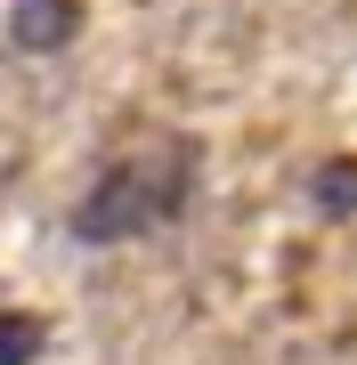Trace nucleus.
Instances as JSON below:
<instances>
[{
    "mask_svg": "<svg viewBox=\"0 0 357 365\" xmlns=\"http://www.w3.org/2000/svg\"><path fill=\"white\" fill-rule=\"evenodd\" d=\"M187 187H195V146H187V138H162V146H146V155H122L106 179L81 195L73 235H81V244L146 235V227H162V220L187 211Z\"/></svg>",
    "mask_w": 357,
    "mask_h": 365,
    "instance_id": "obj_1",
    "label": "nucleus"
},
{
    "mask_svg": "<svg viewBox=\"0 0 357 365\" xmlns=\"http://www.w3.org/2000/svg\"><path fill=\"white\" fill-rule=\"evenodd\" d=\"M73 33H81V0H16L9 9V41L25 57H57Z\"/></svg>",
    "mask_w": 357,
    "mask_h": 365,
    "instance_id": "obj_2",
    "label": "nucleus"
},
{
    "mask_svg": "<svg viewBox=\"0 0 357 365\" xmlns=\"http://www.w3.org/2000/svg\"><path fill=\"white\" fill-rule=\"evenodd\" d=\"M309 203H317V211H333V220H341V211H357V155L325 163L317 179H309Z\"/></svg>",
    "mask_w": 357,
    "mask_h": 365,
    "instance_id": "obj_3",
    "label": "nucleus"
},
{
    "mask_svg": "<svg viewBox=\"0 0 357 365\" xmlns=\"http://www.w3.org/2000/svg\"><path fill=\"white\" fill-rule=\"evenodd\" d=\"M41 317H25V309H0V365H33L41 357Z\"/></svg>",
    "mask_w": 357,
    "mask_h": 365,
    "instance_id": "obj_4",
    "label": "nucleus"
}]
</instances>
